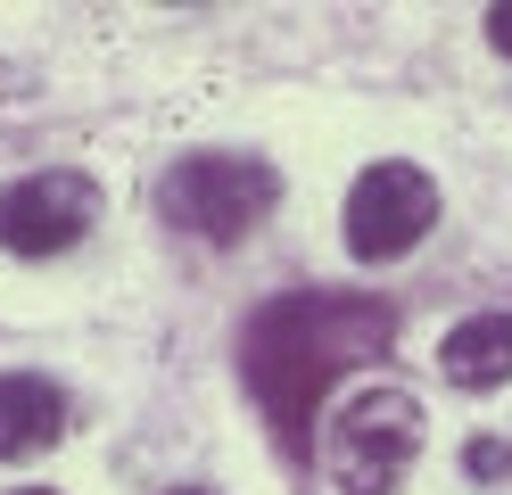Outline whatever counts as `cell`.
Masks as SVG:
<instances>
[{"label": "cell", "mask_w": 512, "mask_h": 495, "mask_svg": "<svg viewBox=\"0 0 512 495\" xmlns=\"http://www.w3.org/2000/svg\"><path fill=\"white\" fill-rule=\"evenodd\" d=\"M488 42L512 58V0H504V9H488Z\"/></svg>", "instance_id": "obj_9"}, {"label": "cell", "mask_w": 512, "mask_h": 495, "mask_svg": "<svg viewBox=\"0 0 512 495\" xmlns=\"http://www.w3.org/2000/svg\"><path fill=\"white\" fill-rule=\"evenodd\" d=\"M438 223V182L422 174V165L405 157H380L356 174V190H347V248H356L364 264H389L405 248H422Z\"/></svg>", "instance_id": "obj_4"}, {"label": "cell", "mask_w": 512, "mask_h": 495, "mask_svg": "<svg viewBox=\"0 0 512 495\" xmlns=\"http://www.w3.org/2000/svg\"><path fill=\"white\" fill-rule=\"evenodd\" d=\"M273 198H281V174L265 157H240V149H190L182 165H166V182H157L166 223L199 231V240H215V248L248 240V231L273 215Z\"/></svg>", "instance_id": "obj_2"}, {"label": "cell", "mask_w": 512, "mask_h": 495, "mask_svg": "<svg viewBox=\"0 0 512 495\" xmlns=\"http://www.w3.org/2000/svg\"><path fill=\"white\" fill-rule=\"evenodd\" d=\"M463 471H471V479H504V471H512V446L471 438V446H463Z\"/></svg>", "instance_id": "obj_8"}, {"label": "cell", "mask_w": 512, "mask_h": 495, "mask_svg": "<svg viewBox=\"0 0 512 495\" xmlns=\"http://www.w3.org/2000/svg\"><path fill=\"white\" fill-rule=\"evenodd\" d=\"M67 438V388L42 372H0V462H25Z\"/></svg>", "instance_id": "obj_6"}, {"label": "cell", "mask_w": 512, "mask_h": 495, "mask_svg": "<svg viewBox=\"0 0 512 495\" xmlns=\"http://www.w3.org/2000/svg\"><path fill=\"white\" fill-rule=\"evenodd\" d=\"M413 454H422V405H413V388H356L331 421V479L339 495H389Z\"/></svg>", "instance_id": "obj_3"}, {"label": "cell", "mask_w": 512, "mask_h": 495, "mask_svg": "<svg viewBox=\"0 0 512 495\" xmlns=\"http://www.w3.org/2000/svg\"><path fill=\"white\" fill-rule=\"evenodd\" d=\"M389 339H397V306H389V297H364V289H290V297H273L265 314H248L240 372H248V396L265 405V421L281 429V446L298 454L314 405L331 396V380L356 372V363H372Z\"/></svg>", "instance_id": "obj_1"}, {"label": "cell", "mask_w": 512, "mask_h": 495, "mask_svg": "<svg viewBox=\"0 0 512 495\" xmlns=\"http://www.w3.org/2000/svg\"><path fill=\"white\" fill-rule=\"evenodd\" d=\"M17 495H50V487H17Z\"/></svg>", "instance_id": "obj_11"}, {"label": "cell", "mask_w": 512, "mask_h": 495, "mask_svg": "<svg viewBox=\"0 0 512 495\" xmlns=\"http://www.w3.org/2000/svg\"><path fill=\"white\" fill-rule=\"evenodd\" d=\"M174 495H207V487H174Z\"/></svg>", "instance_id": "obj_10"}, {"label": "cell", "mask_w": 512, "mask_h": 495, "mask_svg": "<svg viewBox=\"0 0 512 495\" xmlns=\"http://www.w3.org/2000/svg\"><path fill=\"white\" fill-rule=\"evenodd\" d=\"M438 363H446V380H455V388H496V380H512V314H471V322H455V330H446V347H438Z\"/></svg>", "instance_id": "obj_7"}, {"label": "cell", "mask_w": 512, "mask_h": 495, "mask_svg": "<svg viewBox=\"0 0 512 495\" xmlns=\"http://www.w3.org/2000/svg\"><path fill=\"white\" fill-rule=\"evenodd\" d=\"M91 223H100V182L67 174V165L0 190V248L9 256H67Z\"/></svg>", "instance_id": "obj_5"}]
</instances>
